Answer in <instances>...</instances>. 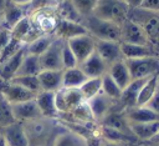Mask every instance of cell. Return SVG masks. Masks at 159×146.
<instances>
[{"label":"cell","instance_id":"cell-4","mask_svg":"<svg viewBox=\"0 0 159 146\" xmlns=\"http://www.w3.org/2000/svg\"><path fill=\"white\" fill-rule=\"evenodd\" d=\"M128 9L124 0H98L92 15L120 25L127 19Z\"/></svg>","mask_w":159,"mask_h":146},{"label":"cell","instance_id":"cell-39","mask_svg":"<svg viewBox=\"0 0 159 146\" xmlns=\"http://www.w3.org/2000/svg\"><path fill=\"white\" fill-rule=\"evenodd\" d=\"M10 39H11V30L4 26H0V51L7 45Z\"/></svg>","mask_w":159,"mask_h":146},{"label":"cell","instance_id":"cell-19","mask_svg":"<svg viewBox=\"0 0 159 146\" xmlns=\"http://www.w3.org/2000/svg\"><path fill=\"white\" fill-rule=\"evenodd\" d=\"M41 91L56 92L62 87L63 70H41L37 75Z\"/></svg>","mask_w":159,"mask_h":146},{"label":"cell","instance_id":"cell-37","mask_svg":"<svg viewBox=\"0 0 159 146\" xmlns=\"http://www.w3.org/2000/svg\"><path fill=\"white\" fill-rule=\"evenodd\" d=\"M71 1L83 17L92 15L98 2V0H71Z\"/></svg>","mask_w":159,"mask_h":146},{"label":"cell","instance_id":"cell-22","mask_svg":"<svg viewBox=\"0 0 159 146\" xmlns=\"http://www.w3.org/2000/svg\"><path fill=\"white\" fill-rule=\"evenodd\" d=\"M124 115L129 124H139V122H150L159 121V115L148 109L147 106H134L124 110Z\"/></svg>","mask_w":159,"mask_h":146},{"label":"cell","instance_id":"cell-34","mask_svg":"<svg viewBox=\"0 0 159 146\" xmlns=\"http://www.w3.org/2000/svg\"><path fill=\"white\" fill-rule=\"evenodd\" d=\"M15 122L11 104L0 94V129Z\"/></svg>","mask_w":159,"mask_h":146},{"label":"cell","instance_id":"cell-29","mask_svg":"<svg viewBox=\"0 0 159 146\" xmlns=\"http://www.w3.org/2000/svg\"><path fill=\"white\" fill-rule=\"evenodd\" d=\"M88 77L84 72L78 67L63 69V77H62V87H80Z\"/></svg>","mask_w":159,"mask_h":146},{"label":"cell","instance_id":"cell-40","mask_svg":"<svg viewBox=\"0 0 159 146\" xmlns=\"http://www.w3.org/2000/svg\"><path fill=\"white\" fill-rule=\"evenodd\" d=\"M144 106H147L148 109H150L152 111H154L155 114H158L159 115V90L153 95V97L147 102V105H144Z\"/></svg>","mask_w":159,"mask_h":146},{"label":"cell","instance_id":"cell-23","mask_svg":"<svg viewBox=\"0 0 159 146\" xmlns=\"http://www.w3.org/2000/svg\"><path fill=\"white\" fill-rule=\"evenodd\" d=\"M130 131L133 136L137 139V141L148 142L159 131V121L130 124Z\"/></svg>","mask_w":159,"mask_h":146},{"label":"cell","instance_id":"cell-14","mask_svg":"<svg viewBox=\"0 0 159 146\" xmlns=\"http://www.w3.org/2000/svg\"><path fill=\"white\" fill-rule=\"evenodd\" d=\"M11 109H12L15 121L21 122V124L42 117L35 99L24 101V102H19V104H14V105H11Z\"/></svg>","mask_w":159,"mask_h":146},{"label":"cell","instance_id":"cell-49","mask_svg":"<svg viewBox=\"0 0 159 146\" xmlns=\"http://www.w3.org/2000/svg\"><path fill=\"white\" fill-rule=\"evenodd\" d=\"M158 90H159V74H158Z\"/></svg>","mask_w":159,"mask_h":146},{"label":"cell","instance_id":"cell-42","mask_svg":"<svg viewBox=\"0 0 159 146\" xmlns=\"http://www.w3.org/2000/svg\"><path fill=\"white\" fill-rule=\"evenodd\" d=\"M96 146H128L125 144H119V142H112V141H107L103 139H99V141L97 142Z\"/></svg>","mask_w":159,"mask_h":146},{"label":"cell","instance_id":"cell-50","mask_svg":"<svg viewBox=\"0 0 159 146\" xmlns=\"http://www.w3.org/2000/svg\"><path fill=\"white\" fill-rule=\"evenodd\" d=\"M57 2H61V1H65V0H56Z\"/></svg>","mask_w":159,"mask_h":146},{"label":"cell","instance_id":"cell-17","mask_svg":"<svg viewBox=\"0 0 159 146\" xmlns=\"http://www.w3.org/2000/svg\"><path fill=\"white\" fill-rule=\"evenodd\" d=\"M35 101L41 112L42 117L57 120L58 111L55 102V92L52 91H40L35 96Z\"/></svg>","mask_w":159,"mask_h":146},{"label":"cell","instance_id":"cell-6","mask_svg":"<svg viewBox=\"0 0 159 146\" xmlns=\"http://www.w3.org/2000/svg\"><path fill=\"white\" fill-rule=\"evenodd\" d=\"M55 102L58 115L67 114L75 110L81 104L86 102L77 87H61L55 92Z\"/></svg>","mask_w":159,"mask_h":146},{"label":"cell","instance_id":"cell-12","mask_svg":"<svg viewBox=\"0 0 159 146\" xmlns=\"http://www.w3.org/2000/svg\"><path fill=\"white\" fill-rule=\"evenodd\" d=\"M92 116L94 119V121L97 124H99L102 121V119L116 106V101L109 99L108 96H106L103 92H99L98 95H96L94 97H92L91 100L86 101Z\"/></svg>","mask_w":159,"mask_h":146},{"label":"cell","instance_id":"cell-44","mask_svg":"<svg viewBox=\"0 0 159 146\" xmlns=\"http://www.w3.org/2000/svg\"><path fill=\"white\" fill-rule=\"evenodd\" d=\"M147 145H149V146H159V131L155 134V136L154 137H152L148 142H145Z\"/></svg>","mask_w":159,"mask_h":146},{"label":"cell","instance_id":"cell-28","mask_svg":"<svg viewBox=\"0 0 159 146\" xmlns=\"http://www.w3.org/2000/svg\"><path fill=\"white\" fill-rule=\"evenodd\" d=\"M56 14L58 19L70 20V21H75L80 24H82L83 21V16L77 11V9L75 7L71 0H65V1L58 2L56 6Z\"/></svg>","mask_w":159,"mask_h":146},{"label":"cell","instance_id":"cell-31","mask_svg":"<svg viewBox=\"0 0 159 146\" xmlns=\"http://www.w3.org/2000/svg\"><path fill=\"white\" fill-rule=\"evenodd\" d=\"M84 101L91 100L99 92H102V77H88L80 87Z\"/></svg>","mask_w":159,"mask_h":146},{"label":"cell","instance_id":"cell-45","mask_svg":"<svg viewBox=\"0 0 159 146\" xmlns=\"http://www.w3.org/2000/svg\"><path fill=\"white\" fill-rule=\"evenodd\" d=\"M9 1L12 2V4L20 5V6H27V5L31 2V0H9Z\"/></svg>","mask_w":159,"mask_h":146},{"label":"cell","instance_id":"cell-3","mask_svg":"<svg viewBox=\"0 0 159 146\" xmlns=\"http://www.w3.org/2000/svg\"><path fill=\"white\" fill-rule=\"evenodd\" d=\"M82 24L86 27L87 32L96 40H109L119 42L120 25L109 20L99 19L94 15L84 16Z\"/></svg>","mask_w":159,"mask_h":146},{"label":"cell","instance_id":"cell-9","mask_svg":"<svg viewBox=\"0 0 159 146\" xmlns=\"http://www.w3.org/2000/svg\"><path fill=\"white\" fill-rule=\"evenodd\" d=\"M65 40L57 39L52 42V45L40 56V64L42 70H63L61 52Z\"/></svg>","mask_w":159,"mask_h":146},{"label":"cell","instance_id":"cell-7","mask_svg":"<svg viewBox=\"0 0 159 146\" xmlns=\"http://www.w3.org/2000/svg\"><path fill=\"white\" fill-rule=\"evenodd\" d=\"M66 42L70 46V49L72 50L78 65L82 61H84L91 54H93L94 49H96V40L89 34L76 36L73 39H70Z\"/></svg>","mask_w":159,"mask_h":146},{"label":"cell","instance_id":"cell-35","mask_svg":"<svg viewBox=\"0 0 159 146\" xmlns=\"http://www.w3.org/2000/svg\"><path fill=\"white\" fill-rule=\"evenodd\" d=\"M57 4L58 2L56 0H31V2L26 7H27V12L34 14L42 10H53L56 9Z\"/></svg>","mask_w":159,"mask_h":146},{"label":"cell","instance_id":"cell-32","mask_svg":"<svg viewBox=\"0 0 159 146\" xmlns=\"http://www.w3.org/2000/svg\"><path fill=\"white\" fill-rule=\"evenodd\" d=\"M102 92L117 102L122 95V89L114 82V80L108 74H104L102 76Z\"/></svg>","mask_w":159,"mask_h":146},{"label":"cell","instance_id":"cell-18","mask_svg":"<svg viewBox=\"0 0 159 146\" xmlns=\"http://www.w3.org/2000/svg\"><path fill=\"white\" fill-rule=\"evenodd\" d=\"M26 55V45H24L15 55L9 57L0 65V82L10 81L17 72L24 56Z\"/></svg>","mask_w":159,"mask_h":146},{"label":"cell","instance_id":"cell-41","mask_svg":"<svg viewBox=\"0 0 159 146\" xmlns=\"http://www.w3.org/2000/svg\"><path fill=\"white\" fill-rule=\"evenodd\" d=\"M140 7H143L145 10L158 11L159 12V0H143Z\"/></svg>","mask_w":159,"mask_h":146},{"label":"cell","instance_id":"cell-47","mask_svg":"<svg viewBox=\"0 0 159 146\" xmlns=\"http://www.w3.org/2000/svg\"><path fill=\"white\" fill-rule=\"evenodd\" d=\"M0 146H7V144H6V141H5V139L2 136L0 137Z\"/></svg>","mask_w":159,"mask_h":146},{"label":"cell","instance_id":"cell-43","mask_svg":"<svg viewBox=\"0 0 159 146\" xmlns=\"http://www.w3.org/2000/svg\"><path fill=\"white\" fill-rule=\"evenodd\" d=\"M124 1L128 5V7H130V9L140 7L142 6V2H143V0H124Z\"/></svg>","mask_w":159,"mask_h":146},{"label":"cell","instance_id":"cell-24","mask_svg":"<svg viewBox=\"0 0 159 146\" xmlns=\"http://www.w3.org/2000/svg\"><path fill=\"white\" fill-rule=\"evenodd\" d=\"M107 74L114 80V82L123 90L124 87H127V85L132 81V77H130V74H129V70L125 65V61L124 59L123 60H119L114 64H112L111 66H108V71Z\"/></svg>","mask_w":159,"mask_h":146},{"label":"cell","instance_id":"cell-48","mask_svg":"<svg viewBox=\"0 0 159 146\" xmlns=\"http://www.w3.org/2000/svg\"><path fill=\"white\" fill-rule=\"evenodd\" d=\"M1 21H2V12H0V25H1Z\"/></svg>","mask_w":159,"mask_h":146},{"label":"cell","instance_id":"cell-8","mask_svg":"<svg viewBox=\"0 0 159 146\" xmlns=\"http://www.w3.org/2000/svg\"><path fill=\"white\" fill-rule=\"evenodd\" d=\"M119 42L134 44V45H150L143 29L134 21L125 19L120 24V37Z\"/></svg>","mask_w":159,"mask_h":146},{"label":"cell","instance_id":"cell-26","mask_svg":"<svg viewBox=\"0 0 159 146\" xmlns=\"http://www.w3.org/2000/svg\"><path fill=\"white\" fill-rule=\"evenodd\" d=\"M56 40V36L53 34H42L34 39L32 41L25 44L26 45V52L36 56H41Z\"/></svg>","mask_w":159,"mask_h":146},{"label":"cell","instance_id":"cell-15","mask_svg":"<svg viewBox=\"0 0 159 146\" xmlns=\"http://www.w3.org/2000/svg\"><path fill=\"white\" fill-rule=\"evenodd\" d=\"M1 136L5 139L7 146H29V140L21 122L15 121L1 129Z\"/></svg>","mask_w":159,"mask_h":146},{"label":"cell","instance_id":"cell-36","mask_svg":"<svg viewBox=\"0 0 159 146\" xmlns=\"http://www.w3.org/2000/svg\"><path fill=\"white\" fill-rule=\"evenodd\" d=\"M24 45H25L24 42L17 41V40H15L14 37H11L10 41L7 42V45L0 51V65H1L4 61H6L9 57H11L12 55H15Z\"/></svg>","mask_w":159,"mask_h":146},{"label":"cell","instance_id":"cell-21","mask_svg":"<svg viewBox=\"0 0 159 146\" xmlns=\"http://www.w3.org/2000/svg\"><path fill=\"white\" fill-rule=\"evenodd\" d=\"M25 7L26 6H20V5H16L9 1L5 10L2 11V21L0 26H4L11 30L24 16L27 15V10Z\"/></svg>","mask_w":159,"mask_h":146},{"label":"cell","instance_id":"cell-51","mask_svg":"<svg viewBox=\"0 0 159 146\" xmlns=\"http://www.w3.org/2000/svg\"><path fill=\"white\" fill-rule=\"evenodd\" d=\"M0 137H1V129H0Z\"/></svg>","mask_w":159,"mask_h":146},{"label":"cell","instance_id":"cell-13","mask_svg":"<svg viewBox=\"0 0 159 146\" xmlns=\"http://www.w3.org/2000/svg\"><path fill=\"white\" fill-rule=\"evenodd\" d=\"M84 34H88V32L86 27L83 26V24L70 21V20H63V19L57 20V24L53 30V35L57 39H61L65 41H68L70 39H73L76 36L84 35Z\"/></svg>","mask_w":159,"mask_h":146},{"label":"cell","instance_id":"cell-27","mask_svg":"<svg viewBox=\"0 0 159 146\" xmlns=\"http://www.w3.org/2000/svg\"><path fill=\"white\" fill-rule=\"evenodd\" d=\"M158 74H154V75L149 76L144 81V84H143V86H142V89L139 91L135 106H144V105H147V102L158 91Z\"/></svg>","mask_w":159,"mask_h":146},{"label":"cell","instance_id":"cell-20","mask_svg":"<svg viewBox=\"0 0 159 146\" xmlns=\"http://www.w3.org/2000/svg\"><path fill=\"white\" fill-rule=\"evenodd\" d=\"M120 50L123 59H139V57H150L158 56V50L152 45H134V44H123L120 42Z\"/></svg>","mask_w":159,"mask_h":146},{"label":"cell","instance_id":"cell-30","mask_svg":"<svg viewBox=\"0 0 159 146\" xmlns=\"http://www.w3.org/2000/svg\"><path fill=\"white\" fill-rule=\"evenodd\" d=\"M41 70L42 69H41V64H40V56L31 55V54L26 52L15 76H17V75H29V76L39 75L41 72Z\"/></svg>","mask_w":159,"mask_h":146},{"label":"cell","instance_id":"cell-25","mask_svg":"<svg viewBox=\"0 0 159 146\" xmlns=\"http://www.w3.org/2000/svg\"><path fill=\"white\" fill-rule=\"evenodd\" d=\"M50 146H89V145L80 135L67 129H62L57 131Z\"/></svg>","mask_w":159,"mask_h":146},{"label":"cell","instance_id":"cell-2","mask_svg":"<svg viewBox=\"0 0 159 146\" xmlns=\"http://www.w3.org/2000/svg\"><path fill=\"white\" fill-rule=\"evenodd\" d=\"M127 19L138 24L143 29L149 44L159 51V12L145 10L143 7H129Z\"/></svg>","mask_w":159,"mask_h":146},{"label":"cell","instance_id":"cell-1","mask_svg":"<svg viewBox=\"0 0 159 146\" xmlns=\"http://www.w3.org/2000/svg\"><path fill=\"white\" fill-rule=\"evenodd\" d=\"M29 146H50L56 132V120L39 117L22 124Z\"/></svg>","mask_w":159,"mask_h":146},{"label":"cell","instance_id":"cell-38","mask_svg":"<svg viewBox=\"0 0 159 146\" xmlns=\"http://www.w3.org/2000/svg\"><path fill=\"white\" fill-rule=\"evenodd\" d=\"M61 60H62V67L63 69H71V67H76L78 66L77 60L72 52V50L70 49V46L67 45V42H63L62 46V52H61Z\"/></svg>","mask_w":159,"mask_h":146},{"label":"cell","instance_id":"cell-11","mask_svg":"<svg viewBox=\"0 0 159 146\" xmlns=\"http://www.w3.org/2000/svg\"><path fill=\"white\" fill-rule=\"evenodd\" d=\"M94 51L103 59V61L108 66H111L112 64H114L119 60H123V55H122V50H120V42H118V41L96 40Z\"/></svg>","mask_w":159,"mask_h":146},{"label":"cell","instance_id":"cell-52","mask_svg":"<svg viewBox=\"0 0 159 146\" xmlns=\"http://www.w3.org/2000/svg\"><path fill=\"white\" fill-rule=\"evenodd\" d=\"M158 57H159V51H158Z\"/></svg>","mask_w":159,"mask_h":146},{"label":"cell","instance_id":"cell-5","mask_svg":"<svg viewBox=\"0 0 159 146\" xmlns=\"http://www.w3.org/2000/svg\"><path fill=\"white\" fill-rule=\"evenodd\" d=\"M125 65L129 70L130 77L133 79H145L159 72V57H139V59H124Z\"/></svg>","mask_w":159,"mask_h":146},{"label":"cell","instance_id":"cell-16","mask_svg":"<svg viewBox=\"0 0 159 146\" xmlns=\"http://www.w3.org/2000/svg\"><path fill=\"white\" fill-rule=\"evenodd\" d=\"M78 67L84 72L87 77H102L108 71V65L96 51L91 54L84 61H82Z\"/></svg>","mask_w":159,"mask_h":146},{"label":"cell","instance_id":"cell-33","mask_svg":"<svg viewBox=\"0 0 159 146\" xmlns=\"http://www.w3.org/2000/svg\"><path fill=\"white\" fill-rule=\"evenodd\" d=\"M10 81L30 90L31 92L34 94H37L41 91V87H40V82H39V77L37 75H32V76H29V75H17V76H14Z\"/></svg>","mask_w":159,"mask_h":146},{"label":"cell","instance_id":"cell-10","mask_svg":"<svg viewBox=\"0 0 159 146\" xmlns=\"http://www.w3.org/2000/svg\"><path fill=\"white\" fill-rule=\"evenodd\" d=\"M0 94L11 104H19L24 101H29L35 99L36 94L31 92L30 90L12 82V81H6V82H0Z\"/></svg>","mask_w":159,"mask_h":146},{"label":"cell","instance_id":"cell-46","mask_svg":"<svg viewBox=\"0 0 159 146\" xmlns=\"http://www.w3.org/2000/svg\"><path fill=\"white\" fill-rule=\"evenodd\" d=\"M7 2H9V0H0V12H2L5 10Z\"/></svg>","mask_w":159,"mask_h":146}]
</instances>
